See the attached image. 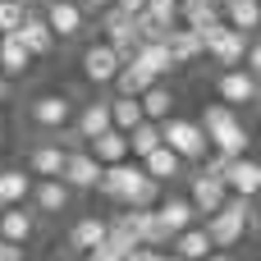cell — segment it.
I'll list each match as a JSON object with an SVG mask.
<instances>
[{
  "mask_svg": "<svg viewBox=\"0 0 261 261\" xmlns=\"http://www.w3.org/2000/svg\"><path fill=\"white\" fill-rule=\"evenodd\" d=\"M138 106H142V119H156V124H161V119H170V115H174V92L156 78L151 87H142V92H138Z\"/></svg>",
  "mask_w": 261,
  "mask_h": 261,
  "instance_id": "d6986e66",
  "label": "cell"
},
{
  "mask_svg": "<svg viewBox=\"0 0 261 261\" xmlns=\"http://www.w3.org/2000/svg\"><path fill=\"white\" fill-rule=\"evenodd\" d=\"M142 174H151L156 184H170V179H179V174H184V161L161 142V147H151V151L142 156Z\"/></svg>",
  "mask_w": 261,
  "mask_h": 261,
  "instance_id": "7402d4cb",
  "label": "cell"
},
{
  "mask_svg": "<svg viewBox=\"0 0 261 261\" xmlns=\"http://www.w3.org/2000/svg\"><path fill=\"white\" fill-rule=\"evenodd\" d=\"M133 124H142V106H138V96H110V128L128 133Z\"/></svg>",
  "mask_w": 261,
  "mask_h": 261,
  "instance_id": "836d02e7",
  "label": "cell"
},
{
  "mask_svg": "<svg viewBox=\"0 0 261 261\" xmlns=\"http://www.w3.org/2000/svg\"><path fill=\"white\" fill-rule=\"evenodd\" d=\"M78 5H83V0H78Z\"/></svg>",
  "mask_w": 261,
  "mask_h": 261,
  "instance_id": "c3c4849f",
  "label": "cell"
},
{
  "mask_svg": "<svg viewBox=\"0 0 261 261\" xmlns=\"http://www.w3.org/2000/svg\"><path fill=\"white\" fill-rule=\"evenodd\" d=\"M119 64H124V60H119V50H115L110 41H92V46L83 50V78L96 83V87H110V78H115Z\"/></svg>",
  "mask_w": 261,
  "mask_h": 261,
  "instance_id": "30bf717a",
  "label": "cell"
},
{
  "mask_svg": "<svg viewBox=\"0 0 261 261\" xmlns=\"http://www.w3.org/2000/svg\"><path fill=\"white\" fill-rule=\"evenodd\" d=\"M229 197V188H225V179H216V174H193V184H188V202H193V211L197 216H211V211H220V202Z\"/></svg>",
  "mask_w": 261,
  "mask_h": 261,
  "instance_id": "7c38bea8",
  "label": "cell"
},
{
  "mask_svg": "<svg viewBox=\"0 0 261 261\" xmlns=\"http://www.w3.org/2000/svg\"><path fill=\"white\" fill-rule=\"evenodd\" d=\"M101 28H106V41L119 50V60H128V55H133V46L142 41V37H138V28H133V14H124L119 5H106V9H101Z\"/></svg>",
  "mask_w": 261,
  "mask_h": 261,
  "instance_id": "ba28073f",
  "label": "cell"
},
{
  "mask_svg": "<svg viewBox=\"0 0 261 261\" xmlns=\"http://www.w3.org/2000/svg\"><path fill=\"white\" fill-rule=\"evenodd\" d=\"M220 18L229 23V28H239V32H257L261 28V5L257 0H220Z\"/></svg>",
  "mask_w": 261,
  "mask_h": 261,
  "instance_id": "603a6c76",
  "label": "cell"
},
{
  "mask_svg": "<svg viewBox=\"0 0 261 261\" xmlns=\"http://www.w3.org/2000/svg\"><path fill=\"white\" fill-rule=\"evenodd\" d=\"M165 55H170L174 69H179V64H193V60H202V37H197L193 28L174 23V28L165 32Z\"/></svg>",
  "mask_w": 261,
  "mask_h": 261,
  "instance_id": "4fadbf2b",
  "label": "cell"
},
{
  "mask_svg": "<svg viewBox=\"0 0 261 261\" xmlns=\"http://www.w3.org/2000/svg\"><path fill=\"white\" fill-rule=\"evenodd\" d=\"M179 23L193 28V32L220 23V0H188V5H179Z\"/></svg>",
  "mask_w": 261,
  "mask_h": 261,
  "instance_id": "4dcf8cb0",
  "label": "cell"
},
{
  "mask_svg": "<svg viewBox=\"0 0 261 261\" xmlns=\"http://www.w3.org/2000/svg\"><path fill=\"white\" fill-rule=\"evenodd\" d=\"M115 5H119L124 14H138V9H147V0H115Z\"/></svg>",
  "mask_w": 261,
  "mask_h": 261,
  "instance_id": "60d3db41",
  "label": "cell"
},
{
  "mask_svg": "<svg viewBox=\"0 0 261 261\" xmlns=\"http://www.w3.org/2000/svg\"><path fill=\"white\" fill-rule=\"evenodd\" d=\"M156 216H161V225L170 229V239H174L179 229L197 225V211H193V202H188V197H165V202H156Z\"/></svg>",
  "mask_w": 261,
  "mask_h": 261,
  "instance_id": "d4e9b609",
  "label": "cell"
},
{
  "mask_svg": "<svg viewBox=\"0 0 261 261\" xmlns=\"http://www.w3.org/2000/svg\"><path fill=\"white\" fill-rule=\"evenodd\" d=\"M32 69V50L18 41V32H0V73L5 78H23Z\"/></svg>",
  "mask_w": 261,
  "mask_h": 261,
  "instance_id": "ac0fdd59",
  "label": "cell"
},
{
  "mask_svg": "<svg viewBox=\"0 0 261 261\" xmlns=\"http://www.w3.org/2000/svg\"><path fill=\"white\" fill-rule=\"evenodd\" d=\"M0 261H23V243H5L0 239Z\"/></svg>",
  "mask_w": 261,
  "mask_h": 261,
  "instance_id": "f35d334b",
  "label": "cell"
},
{
  "mask_svg": "<svg viewBox=\"0 0 261 261\" xmlns=\"http://www.w3.org/2000/svg\"><path fill=\"white\" fill-rule=\"evenodd\" d=\"M124 261H161V248H142V243H138V248L124 252Z\"/></svg>",
  "mask_w": 261,
  "mask_h": 261,
  "instance_id": "74e56055",
  "label": "cell"
},
{
  "mask_svg": "<svg viewBox=\"0 0 261 261\" xmlns=\"http://www.w3.org/2000/svg\"><path fill=\"white\" fill-rule=\"evenodd\" d=\"M87 151L101 161V165H115V161H128V138L119 128H106L96 138H87Z\"/></svg>",
  "mask_w": 261,
  "mask_h": 261,
  "instance_id": "cb8c5ba5",
  "label": "cell"
},
{
  "mask_svg": "<svg viewBox=\"0 0 261 261\" xmlns=\"http://www.w3.org/2000/svg\"><path fill=\"white\" fill-rule=\"evenodd\" d=\"M128 211H133V206H128ZM133 220H138V243H142V248H165V243H170V229L161 225L156 206H147V211H133Z\"/></svg>",
  "mask_w": 261,
  "mask_h": 261,
  "instance_id": "f546056e",
  "label": "cell"
},
{
  "mask_svg": "<svg viewBox=\"0 0 261 261\" xmlns=\"http://www.w3.org/2000/svg\"><path fill=\"white\" fill-rule=\"evenodd\" d=\"M0 147H5V133H0Z\"/></svg>",
  "mask_w": 261,
  "mask_h": 261,
  "instance_id": "7dc6e473",
  "label": "cell"
},
{
  "mask_svg": "<svg viewBox=\"0 0 261 261\" xmlns=\"http://www.w3.org/2000/svg\"><path fill=\"white\" fill-rule=\"evenodd\" d=\"M124 138H128V156L142 161L151 147H161V124H156V119H142V124H133Z\"/></svg>",
  "mask_w": 261,
  "mask_h": 261,
  "instance_id": "1f68e13d",
  "label": "cell"
},
{
  "mask_svg": "<svg viewBox=\"0 0 261 261\" xmlns=\"http://www.w3.org/2000/svg\"><path fill=\"white\" fill-rule=\"evenodd\" d=\"M60 179L69 184V193H87V188H96V179H101V161L92 156V151H64V165H60Z\"/></svg>",
  "mask_w": 261,
  "mask_h": 261,
  "instance_id": "9c48e42d",
  "label": "cell"
},
{
  "mask_svg": "<svg viewBox=\"0 0 261 261\" xmlns=\"http://www.w3.org/2000/svg\"><path fill=\"white\" fill-rule=\"evenodd\" d=\"M216 92H220V101L225 106H252L257 101V73H248L243 64H234V69H220V78H216Z\"/></svg>",
  "mask_w": 261,
  "mask_h": 261,
  "instance_id": "52a82bcc",
  "label": "cell"
},
{
  "mask_svg": "<svg viewBox=\"0 0 261 261\" xmlns=\"http://www.w3.org/2000/svg\"><path fill=\"white\" fill-rule=\"evenodd\" d=\"M106 5H115V0H83V9H106Z\"/></svg>",
  "mask_w": 261,
  "mask_h": 261,
  "instance_id": "b9f144b4",
  "label": "cell"
},
{
  "mask_svg": "<svg viewBox=\"0 0 261 261\" xmlns=\"http://www.w3.org/2000/svg\"><path fill=\"white\" fill-rule=\"evenodd\" d=\"M28 197L37 202L41 216H60V211L69 206V184H64V179H37V184L28 188Z\"/></svg>",
  "mask_w": 261,
  "mask_h": 261,
  "instance_id": "e0dca14e",
  "label": "cell"
},
{
  "mask_svg": "<svg viewBox=\"0 0 261 261\" xmlns=\"http://www.w3.org/2000/svg\"><path fill=\"white\" fill-rule=\"evenodd\" d=\"M197 37H202V55H211L220 69H234V64H243V50H248V32H239V28H229V23L220 18V23L202 28Z\"/></svg>",
  "mask_w": 261,
  "mask_h": 261,
  "instance_id": "3957f363",
  "label": "cell"
},
{
  "mask_svg": "<svg viewBox=\"0 0 261 261\" xmlns=\"http://www.w3.org/2000/svg\"><path fill=\"white\" fill-rule=\"evenodd\" d=\"M225 165H229V156H225V151H216V156L206 161V174H216V179H220V174H225Z\"/></svg>",
  "mask_w": 261,
  "mask_h": 261,
  "instance_id": "ab89813d",
  "label": "cell"
},
{
  "mask_svg": "<svg viewBox=\"0 0 261 261\" xmlns=\"http://www.w3.org/2000/svg\"><path fill=\"white\" fill-rule=\"evenodd\" d=\"M32 234H37V220H32V211H23V202L0 206V239L5 243H28Z\"/></svg>",
  "mask_w": 261,
  "mask_h": 261,
  "instance_id": "9a60e30c",
  "label": "cell"
},
{
  "mask_svg": "<svg viewBox=\"0 0 261 261\" xmlns=\"http://www.w3.org/2000/svg\"><path fill=\"white\" fill-rule=\"evenodd\" d=\"M18 41L32 50V60H41V55H50V50H55V32L46 28V18H41V14H32V9H28V14H23V23H18Z\"/></svg>",
  "mask_w": 261,
  "mask_h": 261,
  "instance_id": "5bb4252c",
  "label": "cell"
},
{
  "mask_svg": "<svg viewBox=\"0 0 261 261\" xmlns=\"http://www.w3.org/2000/svg\"><path fill=\"white\" fill-rule=\"evenodd\" d=\"M41 18H46V28L55 32V41H73V37L87 28V9H83L78 0H46Z\"/></svg>",
  "mask_w": 261,
  "mask_h": 261,
  "instance_id": "8992f818",
  "label": "cell"
},
{
  "mask_svg": "<svg viewBox=\"0 0 261 261\" xmlns=\"http://www.w3.org/2000/svg\"><path fill=\"white\" fill-rule=\"evenodd\" d=\"M106 239V220H96V216H83L73 229H69V248L73 252H87V248H96Z\"/></svg>",
  "mask_w": 261,
  "mask_h": 261,
  "instance_id": "d6a6232c",
  "label": "cell"
},
{
  "mask_svg": "<svg viewBox=\"0 0 261 261\" xmlns=\"http://www.w3.org/2000/svg\"><path fill=\"white\" fill-rule=\"evenodd\" d=\"M161 261H184V257L179 252H161Z\"/></svg>",
  "mask_w": 261,
  "mask_h": 261,
  "instance_id": "ee69618b",
  "label": "cell"
},
{
  "mask_svg": "<svg viewBox=\"0 0 261 261\" xmlns=\"http://www.w3.org/2000/svg\"><path fill=\"white\" fill-rule=\"evenodd\" d=\"M23 5L18 0H0V32H18V23H23Z\"/></svg>",
  "mask_w": 261,
  "mask_h": 261,
  "instance_id": "8d00e7d4",
  "label": "cell"
},
{
  "mask_svg": "<svg viewBox=\"0 0 261 261\" xmlns=\"http://www.w3.org/2000/svg\"><path fill=\"white\" fill-rule=\"evenodd\" d=\"M124 252H128V248H124V243H115V239L106 234L96 248H87V252H83V261H124Z\"/></svg>",
  "mask_w": 261,
  "mask_h": 261,
  "instance_id": "d590c367",
  "label": "cell"
},
{
  "mask_svg": "<svg viewBox=\"0 0 261 261\" xmlns=\"http://www.w3.org/2000/svg\"><path fill=\"white\" fill-rule=\"evenodd\" d=\"M28 188H32V179L23 170H0V197H5V206L9 202H28Z\"/></svg>",
  "mask_w": 261,
  "mask_h": 261,
  "instance_id": "e575fe53",
  "label": "cell"
},
{
  "mask_svg": "<svg viewBox=\"0 0 261 261\" xmlns=\"http://www.w3.org/2000/svg\"><path fill=\"white\" fill-rule=\"evenodd\" d=\"M28 119L41 128V133H64L73 124V101L64 92H41L32 106H28Z\"/></svg>",
  "mask_w": 261,
  "mask_h": 261,
  "instance_id": "5b68a950",
  "label": "cell"
},
{
  "mask_svg": "<svg viewBox=\"0 0 261 261\" xmlns=\"http://www.w3.org/2000/svg\"><path fill=\"white\" fill-rule=\"evenodd\" d=\"M18 5H23V9H32V5H41V0H18Z\"/></svg>",
  "mask_w": 261,
  "mask_h": 261,
  "instance_id": "bcb514c9",
  "label": "cell"
},
{
  "mask_svg": "<svg viewBox=\"0 0 261 261\" xmlns=\"http://www.w3.org/2000/svg\"><path fill=\"white\" fill-rule=\"evenodd\" d=\"M197 124H202V133H206V147H216V151H225V156H243V151H248V128H243V119H239L234 106L216 101V106L202 110Z\"/></svg>",
  "mask_w": 261,
  "mask_h": 261,
  "instance_id": "6da1fadb",
  "label": "cell"
},
{
  "mask_svg": "<svg viewBox=\"0 0 261 261\" xmlns=\"http://www.w3.org/2000/svg\"><path fill=\"white\" fill-rule=\"evenodd\" d=\"M156 78L142 69V64H133V60H124L119 69H115V78H110V87H115V96H138L142 87H151Z\"/></svg>",
  "mask_w": 261,
  "mask_h": 261,
  "instance_id": "83f0119b",
  "label": "cell"
},
{
  "mask_svg": "<svg viewBox=\"0 0 261 261\" xmlns=\"http://www.w3.org/2000/svg\"><path fill=\"white\" fill-rule=\"evenodd\" d=\"M128 60H133V64H142L151 78H165V73L174 69V64H170V55H165V41H138Z\"/></svg>",
  "mask_w": 261,
  "mask_h": 261,
  "instance_id": "4316f807",
  "label": "cell"
},
{
  "mask_svg": "<svg viewBox=\"0 0 261 261\" xmlns=\"http://www.w3.org/2000/svg\"><path fill=\"white\" fill-rule=\"evenodd\" d=\"M225 188L229 193H239V197H257V188H261V165L243 151V156H229V165H225Z\"/></svg>",
  "mask_w": 261,
  "mask_h": 261,
  "instance_id": "8fae6325",
  "label": "cell"
},
{
  "mask_svg": "<svg viewBox=\"0 0 261 261\" xmlns=\"http://www.w3.org/2000/svg\"><path fill=\"white\" fill-rule=\"evenodd\" d=\"M170 243H174V252H179V257H184V261H206V257H211V252H216L202 225H188V229H179V234H174Z\"/></svg>",
  "mask_w": 261,
  "mask_h": 261,
  "instance_id": "484cf974",
  "label": "cell"
},
{
  "mask_svg": "<svg viewBox=\"0 0 261 261\" xmlns=\"http://www.w3.org/2000/svg\"><path fill=\"white\" fill-rule=\"evenodd\" d=\"M252 225V197H239V193H229L225 202H220V211H211L206 216V239H211V248H234L239 239H243V229Z\"/></svg>",
  "mask_w": 261,
  "mask_h": 261,
  "instance_id": "7a4b0ae2",
  "label": "cell"
},
{
  "mask_svg": "<svg viewBox=\"0 0 261 261\" xmlns=\"http://www.w3.org/2000/svg\"><path fill=\"white\" fill-rule=\"evenodd\" d=\"M161 142H165L179 161H202V156H206V133H202L197 119H179V115L161 119Z\"/></svg>",
  "mask_w": 261,
  "mask_h": 261,
  "instance_id": "277c9868",
  "label": "cell"
},
{
  "mask_svg": "<svg viewBox=\"0 0 261 261\" xmlns=\"http://www.w3.org/2000/svg\"><path fill=\"white\" fill-rule=\"evenodd\" d=\"M64 142H37L32 147V156H28V170L37 174V179H60V165H64Z\"/></svg>",
  "mask_w": 261,
  "mask_h": 261,
  "instance_id": "44dd1931",
  "label": "cell"
},
{
  "mask_svg": "<svg viewBox=\"0 0 261 261\" xmlns=\"http://www.w3.org/2000/svg\"><path fill=\"white\" fill-rule=\"evenodd\" d=\"M138 170H142V165H133V161H115V165H101L96 193H101V197H110V202H119V197H124V188L138 179Z\"/></svg>",
  "mask_w": 261,
  "mask_h": 261,
  "instance_id": "2e32d148",
  "label": "cell"
},
{
  "mask_svg": "<svg viewBox=\"0 0 261 261\" xmlns=\"http://www.w3.org/2000/svg\"><path fill=\"white\" fill-rule=\"evenodd\" d=\"M161 202V184L151 179V174H142L138 170V179L124 188V197H119V206H133V211H147V206H156Z\"/></svg>",
  "mask_w": 261,
  "mask_h": 261,
  "instance_id": "f1b7e54d",
  "label": "cell"
},
{
  "mask_svg": "<svg viewBox=\"0 0 261 261\" xmlns=\"http://www.w3.org/2000/svg\"><path fill=\"white\" fill-rule=\"evenodd\" d=\"M5 96H9V78L0 73V106H5Z\"/></svg>",
  "mask_w": 261,
  "mask_h": 261,
  "instance_id": "7bdbcfd3",
  "label": "cell"
},
{
  "mask_svg": "<svg viewBox=\"0 0 261 261\" xmlns=\"http://www.w3.org/2000/svg\"><path fill=\"white\" fill-rule=\"evenodd\" d=\"M110 128V101H87L78 115H73V138H96V133H106Z\"/></svg>",
  "mask_w": 261,
  "mask_h": 261,
  "instance_id": "ffe728a7",
  "label": "cell"
},
{
  "mask_svg": "<svg viewBox=\"0 0 261 261\" xmlns=\"http://www.w3.org/2000/svg\"><path fill=\"white\" fill-rule=\"evenodd\" d=\"M206 261H234V257H225V252H211V257H206Z\"/></svg>",
  "mask_w": 261,
  "mask_h": 261,
  "instance_id": "f6af8a7d",
  "label": "cell"
}]
</instances>
